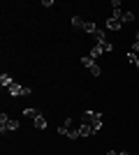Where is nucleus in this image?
Masks as SVG:
<instances>
[{"mask_svg":"<svg viewBox=\"0 0 139 155\" xmlns=\"http://www.w3.org/2000/svg\"><path fill=\"white\" fill-rule=\"evenodd\" d=\"M81 125H91L93 132H100L102 130V114H98V111H84L79 118Z\"/></svg>","mask_w":139,"mask_h":155,"instance_id":"f257e3e1","label":"nucleus"},{"mask_svg":"<svg viewBox=\"0 0 139 155\" xmlns=\"http://www.w3.org/2000/svg\"><path fill=\"white\" fill-rule=\"evenodd\" d=\"M0 130L5 132V130H9V132H14V130H19V120H14V118H9V116H0Z\"/></svg>","mask_w":139,"mask_h":155,"instance_id":"f03ea898","label":"nucleus"},{"mask_svg":"<svg viewBox=\"0 0 139 155\" xmlns=\"http://www.w3.org/2000/svg\"><path fill=\"white\" fill-rule=\"evenodd\" d=\"M7 91H9V95H14V97H19V95H30V93H33L28 86H21V84H12Z\"/></svg>","mask_w":139,"mask_h":155,"instance_id":"7ed1b4c3","label":"nucleus"},{"mask_svg":"<svg viewBox=\"0 0 139 155\" xmlns=\"http://www.w3.org/2000/svg\"><path fill=\"white\" fill-rule=\"evenodd\" d=\"M70 130H74V120H72V118H65V123L58 127V134L67 137V134H70Z\"/></svg>","mask_w":139,"mask_h":155,"instance_id":"20e7f679","label":"nucleus"},{"mask_svg":"<svg viewBox=\"0 0 139 155\" xmlns=\"http://www.w3.org/2000/svg\"><path fill=\"white\" fill-rule=\"evenodd\" d=\"M104 26H107V30H121V26H123V23H121L118 19H114V16H111V19L107 21Z\"/></svg>","mask_w":139,"mask_h":155,"instance_id":"39448f33","label":"nucleus"},{"mask_svg":"<svg viewBox=\"0 0 139 155\" xmlns=\"http://www.w3.org/2000/svg\"><path fill=\"white\" fill-rule=\"evenodd\" d=\"M102 53H104V49H102V46L98 44V46H93V49H91V53H88V56H91L93 60H98L100 56H102Z\"/></svg>","mask_w":139,"mask_h":155,"instance_id":"423d86ee","label":"nucleus"},{"mask_svg":"<svg viewBox=\"0 0 139 155\" xmlns=\"http://www.w3.org/2000/svg\"><path fill=\"white\" fill-rule=\"evenodd\" d=\"M12 84H14V81H12L9 74H0V86H2V88H9Z\"/></svg>","mask_w":139,"mask_h":155,"instance_id":"0eeeda50","label":"nucleus"},{"mask_svg":"<svg viewBox=\"0 0 139 155\" xmlns=\"http://www.w3.org/2000/svg\"><path fill=\"white\" fill-rule=\"evenodd\" d=\"M72 26L77 28V30H84V26H86V21L81 19V16H72Z\"/></svg>","mask_w":139,"mask_h":155,"instance_id":"6e6552de","label":"nucleus"},{"mask_svg":"<svg viewBox=\"0 0 139 155\" xmlns=\"http://www.w3.org/2000/svg\"><path fill=\"white\" fill-rule=\"evenodd\" d=\"M93 37H95V42H100V44H102V42H107V32L102 30V28H98V30H95V35H93Z\"/></svg>","mask_w":139,"mask_h":155,"instance_id":"1a4fd4ad","label":"nucleus"},{"mask_svg":"<svg viewBox=\"0 0 139 155\" xmlns=\"http://www.w3.org/2000/svg\"><path fill=\"white\" fill-rule=\"evenodd\" d=\"M35 127H37V130H46V118L42 116V114L35 118Z\"/></svg>","mask_w":139,"mask_h":155,"instance_id":"9d476101","label":"nucleus"},{"mask_svg":"<svg viewBox=\"0 0 139 155\" xmlns=\"http://www.w3.org/2000/svg\"><path fill=\"white\" fill-rule=\"evenodd\" d=\"M88 134H95L93 127H91V125H81V127H79V137H88Z\"/></svg>","mask_w":139,"mask_h":155,"instance_id":"9b49d317","label":"nucleus"},{"mask_svg":"<svg viewBox=\"0 0 139 155\" xmlns=\"http://www.w3.org/2000/svg\"><path fill=\"white\" fill-rule=\"evenodd\" d=\"M127 60H130V63H132V65H134V67H137V70H139V53H134V51H130V53H127Z\"/></svg>","mask_w":139,"mask_h":155,"instance_id":"f8f14e48","label":"nucleus"},{"mask_svg":"<svg viewBox=\"0 0 139 155\" xmlns=\"http://www.w3.org/2000/svg\"><path fill=\"white\" fill-rule=\"evenodd\" d=\"M130 21H134L132 12H123V14H121V23H130Z\"/></svg>","mask_w":139,"mask_h":155,"instance_id":"ddd939ff","label":"nucleus"},{"mask_svg":"<svg viewBox=\"0 0 139 155\" xmlns=\"http://www.w3.org/2000/svg\"><path fill=\"white\" fill-rule=\"evenodd\" d=\"M84 30H86L88 35H95V30H98V26H95L93 21H86V26H84Z\"/></svg>","mask_w":139,"mask_h":155,"instance_id":"4468645a","label":"nucleus"},{"mask_svg":"<svg viewBox=\"0 0 139 155\" xmlns=\"http://www.w3.org/2000/svg\"><path fill=\"white\" fill-rule=\"evenodd\" d=\"M23 116H28V118H37V116H40V111L30 107V109H23Z\"/></svg>","mask_w":139,"mask_h":155,"instance_id":"2eb2a0df","label":"nucleus"},{"mask_svg":"<svg viewBox=\"0 0 139 155\" xmlns=\"http://www.w3.org/2000/svg\"><path fill=\"white\" fill-rule=\"evenodd\" d=\"M79 63H81V65H84V67H91V65H95V60H93V58H91V56H84V58H81V60H79Z\"/></svg>","mask_w":139,"mask_h":155,"instance_id":"dca6fc26","label":"nucleus"},{"mask_svg":"<svg viewBox=\"0 0 139 155\" xmlns=\"http://www.w3.org/2000/svg\"><path fill=\"white\" fill-rule=\"evenodd\" d=\"M88 72H91L93 77H100V74H102V70H100L98 65H91V67H88Z\"/></svg>","mask_w":139,"mask_h":155,"instance_id":"f3484780","label":"nucleus"},{"mask_svg":"<svg viewBox=\"0 0 139 155\" xmlns=\"http://www.w3.org/2000/svg\"><path fill=\"white\" fill-rule=\"evenodd\" d=\"M100 46H102L104 51H111V49H114V44H111V42H109V39H107V42H102V44H100Z\"/></svg>","mask_w":139,"mask_h":155,"instance_id":"a211bd4d","label":"nucleus"},{"mask_svg":"<svg viewBox=\"0 0 139 155\" xmlns=\"http://www.w3.org/2000/svg\"><path fill=\"white\" fill-rule=\"evenodd\" d=\"M107 155H118V153H116V150H107Z\"/></svg>","mask_w":139,"mask_h":155,"instance_id":"6ab92c4d","label":"nucleus"},{"mask_svg":"<svg viewBox=\"0 0 139 155\" xmlns=\"http://www.w3.org/2000/svg\"><path fill=\"white\" fill-rule=\"evenodd\" d=\"M118 155H130V153H127V150H121V153Z\"/></svg>","mask_w":139,"mask_h":155,"instance_id":"aec40b11","label":"nucleus"},{"mask_svg":"<svg viewBox=\"0 0 139 155\" xmlns=\"http://www.w3.org/2000/svg\"><path fill=\"white\" fill-rule=\"evenodd\" d=\"M134 42H139V30H137V39H134Z\"/></svg>","mask_w":139,"mask_h":155,"instance_id":"412c9836","label":"nucleus"}]
</instances>
